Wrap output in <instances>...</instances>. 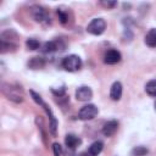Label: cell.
I'll return each instance as SVG.
<instances>
[{"label": "cell", "instance_id": "obj_1", "mask_svg": "<svg viewBox=\"0 0 156 156\" xmlns=\"http://www.w3.org/2000/svg\"><path fill=\"white\" fill-rule=\"evenodd\" d=\"M30 95H32V98H33V100L35 101V102H38L39 105H41L43 107H44V110L46 111V113L49 115V117H50V132H51V134L52 135H56V128H57V122H56V119H55V117H54V115H52V112H51V110L49 108V106L43 101V99L40 98V95H38L35 91H33V90H30Z\"/></svg>", "mask_w": 156, "mask_h": 156}, {"label": "cell", "instance_id": "obj_2", "mask_svg": "<svg viewBox=\"0 0 156 156\" xmlns=\"http://www.w3.org/2000/svg\"><path fill=\"white\" fill-rule=\"evenodd\" d=\"M62 66L68 72H76L78 69H80V67H82V60L77 55H69L63 58Z\"/></svg>", "mask_w": 156, "mask_h": 156}, {"label": "cell", "instance_id": "obj_3", "mask_svg": "<svg viewBox=\"0 0 156 156\" xmlns=\"http://www.w3.org/2000/svg\"><path fill=\"white\" fill-rule=\"evenodd\" d=\"M88 32L94 34V35H100L105 32L106 29V22L102 18H94L89 24H88Z\"/></svg>", "mask_w": 156, "mask_h": 156}, {"label": "cell", "instance_id": "obj_4", "mask_svg": "<svg viewBox=\"0 0 156 156\" xmlns=\"http://www.w3.org/2000/svg\"><path fill=\"white\" fill-rule=\"evenodd\" d=\"M96 115H98V107L95 105H93V104H89V105L83 106L79 110V112H78V117L82 121H90Z\"/></svg>", "mask_w": 156, "mask_h": 156}, {"label": "cell", "instance_id": "obj_5", "mask_svg": "<svg viewBox=\"0 0 156 156\" xmlns=\"http://www.w3.org/2000/svg\"><path fill=\"white\" fill-rule=\"evenodd\" d=\"M93 96V91L89 87H79L76 90V98L79 101H88Z\"/></svg>", "mask_w": 156, "mask_h": 156}, {"label": "cell", "instance_id": "obj_6", "mask_svg": "<svg viewBox=\"0 0 156 156\" xmlns=\"http://www.w3.org/2000/svg\"><path fill=\"white\" fill-rule=\"evenodd\" d=\"M32 13H33L35 21H38V22H40V23L48 22V21L50 20L49 16H48V12H46L43 7H40V6H34V7L32 9Z\"/></svg>", "mask_w": 156, "mask_h": 156}, {"label": "cell", "instance_id": "obj_7", "mask_svg": "<svg viewBox=\"0 0 156 156\" xmlns=\"http://www.w3.org/2000/svg\"><path fill=\"white\" fill-rule=\"evenodd\" d=\"M119 60H121V54H119V51H117L115 49L108 50L104 57V61L107 65H115V63L119 62Z\"/></svg>", "mask_w": 156, "mask_h": 156}, {"label": "cell", "instance_id": "obj_8", "mask_svg": "<svg viewBox=\"0 0 156 156\" xmlns=\"http://www.w3.org/2000/svg\"><path fill=\"white\" fill-rule=\"evenodd\" d=\"M118 129V122L117 121H108L102 127V134L105 136H112Z\"/></svg>", "mask_w": 156, "mask_h": 156}, {"label": "cell", "instance_id": "obj_9", "mask_svg": "<svg viewBox=\"0 0 156 156\" xmlns=\"http://www.w3.org/2000/svg\"><path fill=\"white\" fill-rule=\"evenodd\" d=\"M122 96V84L119 82H115L110 90V98L112 100H119Z\"/></svg>", "mask_w": 156, "mask_h": 156}, {"label": "cell", "instance_id": "obj_10", "mask_svg": "<svg viewBox=\"0 0 156 156\" xmlns=\"http://www.w3.org/2000/svg\"><path fill=\"white\" fill-rule=\"evenodd\" d=\"M80 141L82 140L74 134H67L65 138V143H66L67 147H69V149H76L80 144Z\"/></svg>", "mask_w": 156, "mask_h": 156}, {"label": "cell", "instance_id": "obj_11", "mask_svg": "<svg viewBox=\"0 0 156 156\" xmlns=\"http://www.w3.org/2000/svg\"><path fill=\"white\" fill-rule=\"evenodd\" d=\"M145 44L150 48H156V28H152L145 35Z\"/></svg>", "mask_w": 156, "mask_h": 156}, {"label": "cell", "instance_id": "obj_12", "mask_svg": "<svg viewBox=\"0 0 156 156\" xmlns=\"http://www.w3.org/2000/svg\"><path fill=\"white\" fill-rule=\"evenodd\" d=\"M102 147H104V144L101 141H94L90 146H89V156H98L101 151H102Z\"/></svg>", "mask_w": 156, "mask_h": 156}, {"label": "cell", "instance_id": "obj_13", "mask_svg": "<svg viewBox=\"0 0 156 156\" xmlns=\"http://www.w3.org/2000/svg\"><path fill=\"white\" fill-rule=\"evenodd\" d=\"M145 90L149 95L151 96H156V79L150 80L146 85H145Z\"/></svg>", "mask_w": 156, "mask_h": 156}, {"label": "cell", "instance_id": "obj_14", "mask_svg": "<svg viewBox=\"0 0 156 156\" xmlns=\"http://www.w3.org/2000/svg\"><path fill=\"white\" fill-rule=\"evenodd\" d=\"M28 65H29L32 68H40V67L44 66V61H43V58H40V57H33Z\"/></svg>", "mask_w": 156, "mask_h": 156}, {"label": "cell", "instance_id": "obj_15", "mask_svg": "<svg viewBox=\"0 0 156 156\" xmlns=\"http://www.w3.org/2000/svg\"><path fill=\"white\" fill-rule=\"evenodd\" d=\"M43 50H44L45 52H51V51L57 50V44H56V41H48V43H45L44 46H43Z\"/></svg>", "mask_w": 156, "mask_h": 156}, {"label": "cell", "instance_id": "obj_16", "mask_svg": "<svg viewBox=\"0 0 156 156\" xmlns=\"http://www.w3.org/2000/svg\"><path fill=\"white\" fill-rule=\"evenodd\" d=\"M26 45H27V48L30 49V50H37V49H39L40 43H39L37 39H28L27 43H26Z\"/></svg>", "mask_w": 156, "mask_h": 156}, {"label": "cell", "instance_id": "obj_17", "mask_svg": "<svg viewBox=\"0 0 156 156\" xmlns=\"http://www.w3.org/2000/svg\"><path fill=\"white\" fill-rule=\"evenodd\" d=\"M146 154H147V149L144 147V146H136L133 150V155L134 156H145Z\"/></svg>", "mask_w": 156, "mask_h": 156}, {"label": "cell", "instance_id": "obj_18", "mask_svg": "<svg viewBox=\"0 0 156 156\" xmlns=\"http://www.w3.org/2000/svg\"><path fill=\"white\" fill-rule=\"evenodd\" d=\"M52 149H54V156H61L62 155V147L60 144L54 143L52 144Z\"/></svg>", "mask_w": 156, "mask_h": 156}, {"label": "cell", "instance_id": "obj_19", "mask_svg": "<svg viewBox=\"0 0 156 156\" xmlns=\"http://www.w3.org/2000/svg\"><path fill=\"white\" fill-rule=\"evenodd\" d=\"M57 15H58L60 21H61L62 23H66V22H67V15H66V13H63V12H62V10H57Z\"/></svg>", "mask_w": 156, "mask_h": 156}, {"label": "cell", "instance_id": "obj_20", "mask_svg": "<svg viewBox=\"0 0 156 156\" xmlns=\"http://www.w3.org/2000/svg\"><path fill=\"white\" fill-rule=\"evenodd\" d=\"M104 6H106V7H113V6H116V1H102L101 2Z\"/></svg>", "mask_w": 156, "mask_h": 156}, {"label": "cell", "instance_id": "obj_21", "mask_svg": "<svg viewBox=\"0 0 156 156\" xmlns=\"http://www.w3.org/2000/svg\"><path fill=\"white\" fill-rule=\"evenodd\" d=\"M154 106H155V110H156V101H155V104H154Z\"/></svg>", "mask_w": 156, "mask_h": 156}]
</instances>
